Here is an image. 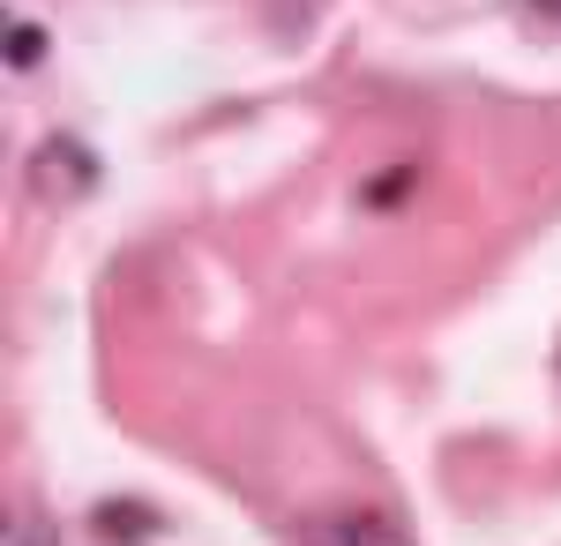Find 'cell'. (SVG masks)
Instances as JSON below:
<instances>
[{
    "instance_id": "4",
    "label": "cell",
    "mask_w": 561,
    "mask_h": 546,
    "mask_svg": "<svg viewBox=\"0 0 561 546\" xmlns=\"http://www.w3.org/2000/svg\"><path fill=\"white\" fill-rule=\"evenodd\" d=\"M45 60V31L38 23H15V31H8V68H38Z\"/></svg>"
},
{
    "instance_id": "5",
    "label": "cell",
    "mask_w": 561,
    "mask_h": 546,
    "mask_svg": "<svg viewBox=\"0 0 561 546\" xmlns=\"http://www.w3.org/2000/svg\"><path fill=\"white\" fill-rule=\"evenodd\" d=\"M412 180H420V172H412V166H389L382 180H375V187H367V203H375V211H382V203H397V195H412Z\"/></svg>"
},
{
    "instance_id": "6",
    "label": "cell",
    "mask_w": 561,
    "mask_h": 546,
    "mask_svg": "<svg viewBox=\"0 0 561 546\" xmlns=\"http://www.w3.org/2000/svg\"><path fill=\"white\" fill-rule=\"evenodd\" d=\"M517 8H547V15H561V0H517Z\"/></svg>"
},
{
    "instance_id": "2",
    "label": "cell",
    "mask_w": 561,
    "mask_h": 546,
    "mask_svg": "<svg viewBox=\"0 0 561 546\" xmlns=\"http://www.w3.org/2000/svg\"><path fill=\"white\" fill-rule=\"evenodd\" d=\"M98 539H113V546H150V539H165V516L150 502H135V494H121V502H98Z\"/></svg>"
},
{
    "instance_id": "3",
    "label": "cell",
    "mask_w": 561,
    "mask_h": 546,
    "mask_svg": "<svg viewBox=\"0 0 561 546\" xmlns=\"http://www.w3.org/2000/svg\"><path fill=\"white\" fill-rule=\"evenodd\" d=\"M322 546H397V539H389L375 516H345V524H330V532H322Z\"/></svg>"
},
{
    "instance_id": "1",
    "label": "cell",
    "mask_w": 561,
    "mask_h": 546,
    "mask_svg": "<svg viewBox=\"0 0 561 546\" xmlns=\"http://www.w3.org/2000/svg\"><path fill=\"white\" fill-rule=\"evenodd\" d=\"M90 180H98V158H90L76 135H53L38 150V187H60V195H83Z\"/></svg>"
},
{
    "instance_id": "7",
    "label": "cell",
    "mask_w": 561,
    "mask_h": 546,
    "mask_svg": "<svg viewBox=\"0 0 561 546\" xmlns=\"http://www.w3.org/2000/svg\"><path fill=\"white\" fill-rule=\"evenodd\" d=\"M15 546H31V539H15ZM45 546H53V539H45Z\"/></svg>"
}]
</instances>
